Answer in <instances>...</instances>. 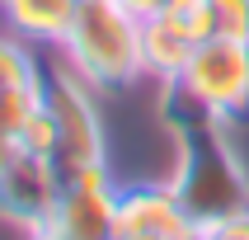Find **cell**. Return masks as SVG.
<instances>
[{
    "mask_svg": "<svg viewBox=\"0 0 249 240\" xmlns=\"http://www.w3.org/2000/svg\"><path fill=\"white\" fill-rule=\"evenodd\" d=\"M56 52L99 94H123L146 75V66H141V19L127 14L118 0H80V10H75Z\"/></svg>",
    "mask_w": 249,
    "mask_h": 240,
    "instance_id": "obj_2",
    "label": "cell"
},
{
    "mask_svg": "<svg viewBox=\"0 0 249 240\" xmlns=\"http://www.w3.org/2000/svg\"><path fill=\"white\" fill-rule=\"evenodd\" d=\"M24 240H71V236H66L56 222H47V226H33V231H24Z\"/></svg>",
    "mask_w": 249,
    "mask_h": 240,
    "instance_id": "obj_16",
    "label": "cell"
},
{
    "mask_svg": "<svg viewBox=\"0 0 249 240\" xmlns=\"http://www.w3.org/2000/svg\"><path fill=\"white\" fill-rule=\"evenodd\" d=\"M118 240H155V236H118Z\"/></svg>",
    "mask_w": 249,
    "mask_h": 240,
    "instance_id": "obj_18",
    "label": "cell"
},
{
    "mask_svg": "<svg viewBox=\"0 0 249 240\" xmlns=\"http://www.w3.org/2000/svg\"><path fill=\"white\" fill-rule=\"evenodd\" d=\"M202 240H249V207H235L226 217H212V222L197 226Z\"/></svg>",
    "mask_w": 249,
    "mask_h": 240,
    "instance_id": "obj_14",
    "label": "cell"
},
{
    "mask_svg": "<svg viewBox=\"0 0 249 240\" xmlns=\"http://www.w3.org/2000/svg\"><path fill=\"white\" fill-rule=\"evenodd\" d=\"M56 198H61V169L47 155L19 151L0 169V222L5 226H19V231L47 226L56 212Z\"/></svg>",
    "mask_w": 249,
    "mask_h": 240,
    "instance_id": "obj_6",
    "label": "cell"
},
{
    "mask_svg": "<svg viewBox=\"0 0 249 240\" xmlns=\"http://www.w3.org/2000/svg\"><path fill=\"white\" fill-rule=\"evenodd\" d=\"M197 222L183 207L174 184H123L118 193V236H155V240H179L193 236Z\"/></svg>",
    "mask_w": 249,
    "mask_h": 240,
    "instance_id": "obj_7",
    "label": "cell"
},
{
    "mask_svg": "<svg viewBox=\"0 0 249 240\" xmlns=\"http://www.w3.org/2000/svg\"><path fill=\"white\" fill-rule=\"evenodd\" d=\"M118 193L123 184L113 179L108 165L61 174V198H56L52 222L71 240H118Z\"/></svg>",
    "mask_w": 249,
    "mask_h": 240,
    "instance_id": "obj_5",
    "label": "cell"
},
{
    "mask_svg": "<svg viewBox=\"0 0 249 240\" xmlns=\"http://www.w3.org/2000/svg\"><path fill=\"white\" fill-rule=\"evenodd\" d=\"M42 109V75L28 85H10V90H0V137L19 141V132L28 127V118Z\"/></svg>",
    "mask_w": 249,
    "mask_h": 240,
    "instance_id": "obj_10",
    "label": "cell"
},
{
    "mask_svg": "<svg viewBox=\"0 0 249 240\" xmlns=\"http://www.w3.org/2000/svg\"><path fill=\"white\" fill-rule=\"evenodd\" d=\"M127 14H137V19H151V14H160L165 10V0H118Z\"/></svg>",
    "mask_w": 249,
    "mask_h": 240,
    "instance_id": "obj_15",
    "label": "cell"
},
{
    "mask_svg": "<svg viewBox=\"0 0 249 240\" xmlns=\"http://www.w3.org/2000/svg\"><path fill=\"white\" fill-rule=\"evenodd\" d=\"M42 75V61L33 52V42L19 38V33H0V90H10V85H28Z\"/></svg>",
    "mask_w": 249,
    "mask_h": 240,
    "instance_id": "obj_11",
    "label": "cell"
},
{
    "mask_svg": "<svg viewBox=\"0 0 249 240\" xmlns=\"http://www.w3.org/2000/svg\"><path fill=\"white\" fill-rule=\"evenodd\" d=\"M42 104L56 123V155L52 165L61 174L89 165H108V141L99 118V90L85 85L66 61H42Z\"/></svg>",
    "mask_w": 249,
    "mask_h": 240,
    "instance_id": "obj_3",
    "label": "cell"
},
{
    "mask_svg": "<svg viewBox=\"0 0 249 240\" xmlns=\"http://www.w3.org/2000/svg\"><path fill=\"white\" fill-rule=\"evenodd\" d=\"M165 5H169V0H165Z\"/></svg>",
    "mask_w": 249,
    "mask_h": 240,
    "instance_id": "obj_19",
    "label": "cell"
},
{
    "mask_svg": "<svg viewBox=\"0 0 249 240\" xmlns=\"http://www.w3.org/2000/svg\"><path fill=\"white\" fill-rule=\"evenodd\" d=\"M14 146H19V151H28V155H47V160L56 155V123H52V113H47V104L28 118V127L19 132V141H14Z\"/></svg>",
    "mask_w": 249,
    "mask_h": 240,
    "instance_id": "obj_12",
    "label": "cell"
},
{
    "mask_svg": "<svg viewBox=\"0 0 249 240\" xmlns=\"http://www.w3.org/2000/svg\"><path fill=\"white\" fill-rule=\"evenodd\" d=\"M80 0H0V19L10 33L28 38L33 47H61Z\"/></svg>",
    "mask_w": 249,
    "mask_h": 240,
    "instance_id": "obj_9",
    "label": "cell"
},
{
    "mask_svg": "<svg viewBox=\"0 0 249 240\" xmlns=\"http://www.w3.org/2000/svg\"><path fill=\"white\" fill-rule=\"evenodd\" d=\"M212 19H216V38L249 42V0H212Z\"/></svg>",
    "mask_w": 249,
    "mask_h": 240,
    "instance_id": "obj_13",
    "label": "cell"
},
{
    "mask_svg": "<svg viewBox=\"0 0 249 240\" xmlns=\"http://www.w3.org/2000/svg\"><path fill=\"white\" fill-rule=\"evenodd\" d=\"M197 38L188 33L183 19H174L169 10L151 14V19H141V66L146 75L160 85H174L188 66V56H193Z\"/></svg>",
    "mask_w": 249,
    "mask_h": 240,
    "instance_id": "obj_8",
    "label": "cell"
},
{
    "mask_svg": "<svg viewBox=\"0 0 249 240\" xmlns=\"http://www.w3.org/2000/svg\"><path fill=\"white\" fill-rule=\"evenodd\" d=\"M14 155H19V146H14V141H10V137H0V169L10 165Z\"/></svg>",
    "mask_w": 249,
    "mask_h": 240,
    "instance_id": "obj_17",
    "label": "cell"
},
{
    "mask_svg": "<svg viewBox=\"0 0 249 240\" xmlns=\"http://www.w3.org/2000/svg\"><path fill=\"white\" fill-rule=\"evenodd\" d=\"M174 90L226 127L245 123L249 118V42L202 38L188 56L183 75L174 80Z\"/></svg>",
    "mask_w": 249,
    "mask_h": 240,
    "instance_id": "obj_4",
    "label": "cell"
},
{
    "mask_svg": "<svg viewBox=\"0 0 249 240\" xmlns=\"http://www.w3.org/2000/svg\"><path fill=\"white\" fill-rule=\"evenodd\" d=\"M165 123L174 141V174L169 184L179 188L183 207L193 222H212L235 207H249V174L240 165L226 123L207 118L193 99H183L174 85H165Z\"/></svg>",
    "mask_w": 249,
    "mask_h": 240,
    "instance_id": "obj_1",
    "label": "cell"
}]
</instances>
